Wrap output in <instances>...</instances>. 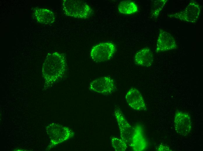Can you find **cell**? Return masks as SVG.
Listing matches in <instances>:
<instances>
[{"label": "cell", "instance_id": "6da1fadb", "mask_svg": "<svg viewBox=\"0 0 203 151\" xmlns=\"http://www.w3.org/2000/svg\"><path fill=\"white\" fill-rule=\"evenodd\" d=\"M66 67V58L63 54L55 52L48 54L42 66L43 75L46 84H53L61 78Z\"/></svg>", "mask_w": 203, "mask_h": 151}, {"label": "cell", "instance_id": "7a4b0ae2", "mask_svg": "<svg viewBox=\"0 0 203 151\" xmlns=\"http://www.w3.org/2000/svg\"><path fill=\"white\" fill-rule=\"evenodd\" d=\"M62 6L67 16L75 18L87 19L93 13V9L88 5L81 1L64 0Z\"/></svg>", "mask_w": 203, "mask_h": 151}, {"label": "cell", "instance_id": "3957f363", "mask_svg": "<svg viewBox=\"0 0 203 151\" xmlns=\"http://www.w3.org/2000/svg\"><path fill=\"white\" fill-rule=\"evenodd\" d=\"M201 11L200 5L195 1H191L183 10L168 14L169 18H174L192 23H195L199 19Z\"/></svg>", "mask_w": 203, "mask_h": 151}, {"label": "cell", "instance_id": "277c9868", "mask_svg": "<svg viewBox=\"0 0 203 151\" xmlns=\"http://www.w3.org/2000/svg\"><path fill=\"white\" fill-rule=\"evenodd\" d=\"M116 47L113 43L104 42L94 46L90 53L92 60L97 62L106 61L110 59L113 56Z\"/></svg>", "mask_w": 203, "mask_h": 151}, {"label": "cell", "instance_id": "5b68a950", "mask_svg": "<svg viewBox=\"0 0 203 151\" xmlns=\"http://www.w3.org/2000/svg\"><path fill=\"white\" fill-rule=\"evenodd\" d=\"M116 87L113 80L108 76L96 79L91 82L89 85L90 91L104 95L111 94L115 91Z\"/></svg>", "mask_w": 203, "mask_h": 151}, {"label": "cell", "instance_id": "8992f818", "mask_svg": "<svg viewBox=\"0 0 203 151\" xmlns=\"http://www.w3.org/2000/svg\"><path fill=\"white\" fill-rule=\"evenodd\" d=\"M174 125L177 133L182 136L188 135L192 129V122L190 116L187 113L176 111L174 118Z\"/></svg>", "mask_w": 203, "mask_h": 151}, {"label": "cell", "instance_id": "52a82bcc", "mask_svg": "<svg viewBox=\"0 0 203 151\" xmlns=\"http://www.w3.org/2000/svg\"><path fill=\"white\" fill-rule=\"evenodd\" d=\"M114 116L119 127L120 138L129 145L133 128L127 121L120 109L117 108L115 109Z\"/></svg>", "mask_w": 203, "mask_h": 151}, {"label": "cell", "instance_id": "ba28073f", "mask_svg": "<svg viewBox=\"0 0 203 151\" xmlns=\"http://www.w3.org/2000/svg\"><path fill=\"white\" fill-rule=\"evenodd\" d=\"M177 47L175 40L171 34L160 29L156 43V52H164L174 49Z\"/></svg>", "mask_w": 203, "mask_h": 151}, {"label": "cell", "instance_id": "9c48e42d", "mask_svg": "<svg viewBox=\"0 0 203 151\" xmlns=\"http://www.w3.org/2000/svg\"><path fill=\"white\" fill-rule=\"evenodd\" d=\"M125 98L128 105L133 109L138 111L146 110L144 98L137 89L134 88L130 89L126 94Z\"/></svg>", "mask_w": 203, "mask_h": 151}, {"label": "cell", "instance_id": "30bf717a", "mask_svg": "<svg viewBox=\"0 0 203 151\" xmlns=\"http://www.w3.org/2000/svg\"><path fill=\"white\" fill-rule=\"evenodd\" d=\"M129 145L133 151H142L147 148V142L142 126L136 125L133 128V134Z\"/></svg>", "mask_w": 203, "mask_h": 151}, {"label": "cell", "instance_id": "8fae6325", "mask_svg": "<svg viewBox=\"0 0 203 151\" xmlns=\"http://www.w3.org/2000/svg\"><path fill=\"white\" fill-rule=\"evenodd\" d=\"M153 60L152 52L148 47H145L138 51L134 57L135 64L142 66L148 67L151 66Z\"/></svg>", "mask_w": 203, "mask_h": 151}, {"label": "cell", "instance_id": "7c38bea8", "mask_svg": "<svg viewBox=\"0 0 203 151\" xmlns=\"http://www.w3.org/2000/svg\"><path fill=\"white\" fill-rule=\"evenodd\" d=\"M34 14L36 19L40 23L45 24L52 23L55 20L53 12L46 8H39L35 9Z\"/></svg>", "mask_w": 203, "mask_h": 151}, {"label": "cell", "instance_id": "4fadbf2b", "mask_svg": "<svg viewBox=\"0 0 203 151\" xmlns=\"http://www.w3.org/2000/svg\"><path fill=\"white\" fill-rule=\"evenodd\" d=\"M118 9L120 13L125 14H132L138 10V8L136 4L130 1L121 2L118 6Z\"/></svg>", "mask_w": 203, "mask_h": 151}, {"label": "cell", "instance_id": "5bb4252c", "mask_svg": "<svg viewBox=\"0 0 203 151\" xmlns=\"http://www.w3.org/2000/svg\"><path fill=\"white\" fill-rule=\"evenodd\" d=\"M111 142L112 147L116 151H124L127 148L128 144L121 138L113 137Z\"/></svg>", "mask_w": 203, "mask_h": 151}, {"label": "cell", "instance_id": "9a60e30c", "mask_svg": "<svg viewBox=\"0 0 203 151\" xmlns=\"http://www.w3.org/2000/svg\"><path fill=\"white\" fill-rule=\"evenodd\" d=\"M167 0H158L154 1L151 13L153 17L157 18L166 4Z\"/></svg>", "mask_w": 203, "mask_h": 151}]
</instances>
